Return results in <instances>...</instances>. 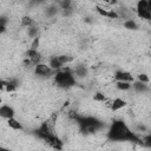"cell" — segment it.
Wrapping results in <instances>:
<instances>
[{
	"instance_id": "1",
	"label": "cell",
	"mask_w": 151,
	"mask_h": 151,
	"mask_svg": "<svg viewBox=\"0 0 151 151\" xmlns=\"http://www.w3.org/2000/svg\"><path fill=\"white\" fill-rule=\"evenodd\" d=\"M107 138L111 142H133L142 143V140L130 130L123 120H114L107 131Z\"/></svg>"
},
{
	"instance_id": "2",
	"label": "cell",
	"mask_w": 151,
	"mask_h": 151,
	"mask_svg": "<svg viewBox=\"0 0 151 151\" xmlns=\"http://www.w3.org/2000/svg\"><path fill=\"white\" fill-rule=\"evenodd\" d=\"M74 120H77V123L79 124L80 129L84 132H88V133H93L104 127V123L94 117H80L76 114Z\"/></svg>"
},
{
	"instance_id": "3",
	"label": "cell",
	"mask_w": 151,
	"mask_h": 151,
	"mask_svg": "<svg viewBox=\"0 0 151 151\" xmlns=\"http://www.w3.org/2000/svg\"><path fill=\"white\" fill-rule=\"evenodd\" d=\"M54 80H55L57 85L63 88H68V87H72L76 85V77L73 76L72 71L68 68L58 71L54 76Z\"/></svg>"
},
{
	"instance_id": "4",
	"label": "cell",
	"mask_w": 151,
	"mask_h": 151,
	"mask_svg": "<svg viewBox=\"0 0 151 151\" xmlns=\"http://www.w3.org/2000/svg\"><path fill=\"white\" fill-rule=\"evenodd\" d=\"M37 136L41 139H44L45 142H47L48 144L53 140V138L55 137V134L53 133L48 122H45V123H41V125L38 127L37 130Z\"/></svg>"
},
{
	"instance_id": "5",
	"label": "cell",
	"mask_w": 151,
	"mask_h": 151,
	"mask_svg": "<svg viewBox=\"0 0 151 151\" xmlns=\"http://www.w3.org/2000/svg\"><path fill=\"white\" fill-rule=\"evenodd\" d=\"M137 14L142 19L151 20V13L149 11V2L146 0H139L137 2Z\"/></svg>"
},
{
	"instance_id": "6",
	"label": "cell",
	"mask_w": 151,
	"mask_h": 151,
	"mask_svg": "<svg viewBox=\"0 0 151 151\" xmlns=\"http://www.w3.org/2000/svg\"><path fill=\"white\" fill-rule=\"evenodd\" d=\"M53 72L54 71L50 67V65L47 66L46 64H38L34 66V73L40 77H50V76H52Z\"/></svg>"
},
{
	"instance_id": "7",
	"label": "cell",
	"mask_w": 151,
	"mask_h": 151,
	"mask_svg": "<svg viewBox=\"0 0 151 151\" xmlns=\"http://www.w3.org/2000/svg\"><path fill=\"white\" fill-rule=\"evenodd\" d=\"M114 79H116V81H126V83L133 81L132 74L126 71H117L114 73Z\"/></svg>"
},
{
	"instance_id": "8",
	"label": "cell",
	"mask_w": 151,
	"mask_h": 151,
	"mask_svg": "<svg viewBox=\"0 0 151 151\" xmlns=\"http://www.w3.org/2000/svg\"><path fill=\"white\" fill-rule=\"evenodd\" d=\"M14 114H15L14 109L11 107L9 105H2V106L0 107V116H1L2 118L7 119V120L11 119V118H14Z\"/></svg>"
},
{
	"instance_id": "9",
	"label": "cell",
	"mask_w": 151,
	"mask_h": 151,
	"mask_svg": "<svg viewBox=\"0 0 151 151\" xmlns=\"http://www.w3.org/2000/svg\"><path fill=\"white\" fill-rule=\"evenodd\" d=\"M97 12H98L101 17H107V18H110V19H118V18H119L118 13L114 12L113 9L106 11V9H104V8H101V7H97Z\"/></svg>"
},
{
	"instance_id": "10",
	"label": "cell",
	"mask_w": 151,
	"mask_h": 151,
	"mask_svg": "<svg viewBox=\"0 0 151 151\" xmlns=\"http://www.w3.org/2000/svg\"><path fill=\"white\" fill-rule=\"evenodd\" d=\"M126 106V101L125 100H123V99H120V98H116L112 103H111V110L112 111H118V110H120V109H123V107H125Z\"/></svg>"
},
{
	"instance_id": "11",
	"label": "cell",
	"mask_w": 151,
	"mask_h": 151,
	"mask_svg": "<svg viewBox=\"0 0 151 151\" xmlns=\"http://www.w3.org/2000/svg\"><path fill=\"white\" fill-rule=\"evenodd\" d=\"M131 87H133V90L136 91V92H139V93H143V92H146L147 91V85L145 84V83H142V81H139V80H137V81H134L133 84H132V86Z\"/></svg>"
},
{
	"instance_id": "12",
	"label": "cell",
	"mask_w": 151,
	"mask_h": 151,
	"mask_svg": "<svg viewBox=\"0 0 151 151\" xmlns=\"http://www.w3.org/2000/svg\"><path fill=\"white\" fill-rule=\"evenodd\" d=\"M50 67L53 70V71H57V70H60L63 67V64L60 63L59 58L58 57H52L50 59Z\"/></svg>"
},
{
	"instance_id": "13",
	"label": "cell",
	"mask_w": 151,
	"mask_h": 151,
	"mask_svg": "<svg viewBox=\"0 0 151 151\" xmlns=\"http://www.w3.org/2000/svg\"><path fill=\"white\" fill-rule=\"evenodd\" d=\"M7 124H8V126H9L11 129H13V130H22L21 123H20L19 120H17L15 118L8 119V120H7Z\"/></svg>"
},
{
	"instance_id": "14",
	"label": "cell",
	"mask_w": 151,
	"mask_h": 151,
	"mask_svg": "<svg viewBox=\"0 0 151 151\" xmlns=\"http://www.w3.org/2000/svg\"><path fill=\"white\" fill-rule=\"evenodd\" d=\"M17 87H18V81H17V80L11 79V80L6 81V88H5V90H6L7 92H13V91L17 90Z\"/></svg>"
},
{
	"instance_id": "15",
	"label": "cell",
	"mask_w": 151,
	"mask_h": 151,
	"mask_svg": "<svg viewBox=\"0 0 151 151\" xmlns=\"http://www.w3.org/2000/svg\"><path fill=\"white\" fill-rule=\"evenodd\" d=\"M131 83H126V81H116V87L120 91H127L131 88Z\"/></svg>"
},
{
	"instance_id": "16",
	"label": "cell",
	"mask_w": 151,
	"mask_h": 151,
	"mask_svg": "<svg viewBox=\"0 0 151 151\" xmlns=\"http://www.w3.org/2000/svg\"><path fill=\"white\" fill-rule=\"evenodd\" d=\"M74 74L78 76V77H85L87 74V68L85 66H81V65L80 66H77L74 68Z\"/></svg>"
},
{
	"instance_id": "17",
	"label": "cell",
	"mask_w": 151,
	"mask_h": 151,
	"mask_svg": "<svg viewBox=\"0 0 151 151\" xmlns=\"http://www.w3.org/2000/svg\"><path fill=\"white\" fill-rule=\"evenodd\" d=\"M124 27L125 28H127V29H137L138 28V25L136 24V21L134 20H132V19H130V20H126L125 22H124Z\"/></svg>"
},
{
	"instance_id": "18",
	"label": "cell",
	"mask_w": 151,
	"mask_h": 151,
	"mask_svg": "<svg viewBox=\"0 0 151 151\" xmlns=\"http://www.w3.org/2000/svg\"><path fill=\"white\" fill-rule=\"evenodd\" d=\"M21 25L22 26H25V27H32V25H33V19L31 18V17H22V19H21Z\"/></svg>"
},
{
	"instance_id": "19",
	"label": "cell",
	"mask_w": 151,
	"mask_h": 151,
	"mask_svg": "<svg viewBox=\"0 0 151 151\" xmlns=\"http://www.w3.org/2000/svg\"><path fill=\"white\" fill-rule=\"evenodd\" d=\"M71 5L72 2L70 0H64V1H60L59 2V6L63 11H66V9H71Z\"/></svg>"
},
{
	"instance_id": "20",
	"label": "cell",
	"mask_w": 151,
	"mask_h": 151,
	"mask_svg": "<svg viewBox=\"0 0 151 151\" xmlns=\"http://www.w3.org/2000/svg\"><path fill=\"white\" fill-rule=\"evenodd\" d=\"M93 99H94L96 101H105V100H106V97H105L103 93H100V92H97V93H94V96H93Z\"/></svg>"
},
{
	"instance_id": "21",
	"label": "cell",
	"mask_w": 151,
	"mask_h": 151,
	"mask_svg": "<svg viewBox=\"0 0 151 151\" xmlns=\"http://www.w3.org/2000/svg\"><path fill=\"white\" fill-rule=\"evenodd\" d=\"M58 58H59V60H60V63H61L63 65L72 60V57H70V55H65V54H63V55H58Z\"/></svg>"
},
{
	"instance_id": "22",
	"label": "cell",
	"mask_w": 151,
	"mask_h": 151,
	"mask_svg": "<svg viewBox=\"0 0 151 151\" xmlns=\"http://www.w3.org/2000/svg\"><path fill=\"white\" fill-rule=\"evenodd\" d=\"M58 13V8H57V6H51L47 11H46V14L48 15V17H52V15H54V14H57Z\"/></svg>"
},
{
	"instance_id": "23",
	"label": "cell",
	"mask_w": 151,
	"mask_h": 151,
	"mask_svg": "<svg viewBox=\"0 0 151 151\" xmlns=\"http://www.w3.org/2000/svg\"><path fill=\"white\" fill-rule=\"evenodd\" d=\"M37 33H38V28H37V27L32 26V27H29V28H28V35H29V37H32L33 39H34V38H37Z\"/></svg>"
},
{
	"instance_id": "24",
	"label": "cell",
	"mask_w": 151,
	"mask_h": 151,
	"mask_svg": "<svg viewBox=\"0 0 151 151\" xmlns=\"http://www.w3.org/2000/svg\"><path fill=\"white\" fill-rule=\"evenodd\" d=\"M142 143H143L146 147H151V134H147L146 137H144L143 140H142Z\"/></svg>"
},
{
	"instance_id": "25",
	"label": "cell",
	"mask_w": 151,
	"mask_h": 151,
	"mask_svg": "<svg viewBox=\"0 0 151 151\" xmlns=\"http://www.w3.org/2000/svg\"><path fill=\"white\" fill-rule=\"evenodd\" d=\"M138 80L142 81V83L147 84V83H149V77H147V74H145V73H140V74L138 76Z\"/></svg>"
},
{
	"instance_id": "26",
	"label": "cell",
	"mask_w": 151,
	"mask_h": 151,
	"mask_svg": "<svg viewBox=\"0 0 151 151\" xmlns=\"http://www.w3.org/2000/svg\"><path fill=\"white\" fill-rule=\"evenodd\" d=\"M38 46H39V38H34L33 39V42L31 45V50H34V51H38Z\"/></svg>"
},
{
	"instance_id": "27",
	"label": "cell",
	"mask_w": 151,
	"mask_h": 151,
	"mask_svg": "<svg viewBox=\"0 0 151 151\" xmlns=\"http://www.w3.org/2000/svg\"><path fill=\"white\" fill-rule=\"evenodd\" d=\"M72 13V8L71 9H66V11H63V15H70Z\"/></svg>"
},
{
	"instance_id": "28",
	"label": "cell",
	"mask_w": 151,
	"mask_h": 151,
	"mask_svg": "<svg viewBox=\"0 0 151 151\" xmlns=\"http://www.w3.org/2000/svg\"><path fill=\"white\" fill-rule=\"evenodd\" d=\"M0 151H12V150H9V149H6V147H1V149H0Z\"/></svg>"
},
{
	"instance_id": "29",
	"label": "cell",
	"mask_w": 151,
	"mask_h": 151,
	"mask_svg": "<svg viewBox=\"0 0 151 151\" xmlns=\"http://www.w3.org/2000/svg\"><path fill=\"white\" fill-rule=\"evenodd\" d=\"M147 2H149V11H150V13H151V0H149Z\"/></svg>"
},
{
	"instance_id": "30",
	"label": "cell",
	"mask_w": 151,
	"mask_h": 151,
	"mask_svg": "<svg viewBox=\"0 0 151 151\" xmlns=\"http://www.w3.org/2000/svg\"><path fill=\"white\" fill-rule=\"evenodd\" d=\"M150 48H151V46H150Z\"/></svg>"
}]
</instances>
